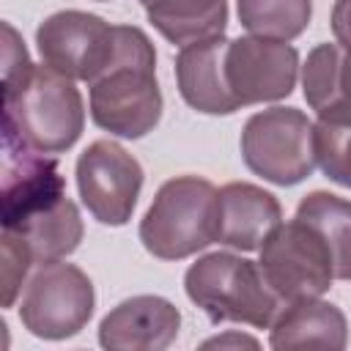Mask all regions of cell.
I'll return each mask as SVG.
<instances>
[{
	"label": "cell",
	"instance_id": "obj_1",
	"mask_svg": "<svg viewBox=\"0 0 351 351\" xmlns=\"http://www.w3.org/2000/svg\"><path fill=\"white\" fill-rule=\"evenodd\" d=\"M88 88L90 118L99 129L126 140L154 132L162 118V90L151 38L134 25H115V55Z\"/></svg>",
	"mask_w": 351,
	"mask_h": 351
},
{
	"label": "cell",
	"instance_id": "obj_2",
	"mask_svg": "<svg viewBox=\"0 0 351 351\" xmlns=\"http://www.w3.org/2000/svg\"><path fill=\"white\" fill-rule=\"evenodd\" d=\"M85 129L82 93L71 77L30 63L3 80V134L41 154L69 151Z\"/></svg>",
	"mask_w": 351,
	"mask_h": 351
},
{
	"label": "cell",
	"instance_id": "obj_3",
	"mask_svg": "<svg viewBox=\"0 0 351 351\" xmlns=\"http://www.w3.org/2000/svg\"><path fill=\"white\" fill-rule=\"evenodd\" d=\"M184 291L214 324L269 329L282 310V299L266 282L261 263L233 252L197 258L184 274Z\"/></svg>",
	"mask_w": 351,
	"mask_h": 351
},
{
	"label": "cell",
	"instance_id": "obj_4",
	"mask_svg": "<svg viewBox=\"0 0 351 351\" xmlns=\"http://www.w3.org/2000/svg\"><path fill=\"white\" fill-rule=\"evenodd\" d=\"M217 186L200 176L165 181L140 222L143 247L159 261L189 258L217 241Z\"/></svg>",
	"mask_w": 351,
	"mask_h": 351
},
{
	"label": "cell",
	"instance_id": "obj_5",
	"mask_svg": "<svg viewBox=\"0 0 351 351\" xmlns=\"http://www.w3.org/2000/svg\"><path fill=\"white\" fill-rule=\"evenodd\" d=\"M241 159L250 173L277 186H293L315 170V123L296 107H269L247 118Z\"/></svg>",
	"mask_w": 351,
	"mask_h": 351
},
{
	"label": "cell",
	"instance_id": "obj_6",
	"mask_svg": "<svg viewBox=\"0 0 351 351\" xmlns=\"http://www.w3.org/2000/svg\"><path fill=\"white\" fill-rule=\"evenodd\" d=\"M96 293L90 277L60 261L36 263V271L22 288L19 321L41 340H66L85 329L93 315Z\"/></svg>",
	"mask_w": 351,
	"mask_h": 351
},
{
	"label": "cell",
	"instance_id": "obj_7",
	"mask_svg": "<svg viewBox=\"0 0 351 351\" xmlns=\"http://www.w3.org/2000/svg\"><path fill=\"white\" fill-rule=\"evenodd\" d=\"M258 263L282 304L324 296L335 280V263L326 241L299 217L280 222L269 233V239L261 244Z\"/></svg>",
	"mask_w": 351,
	"mask_h": 351
},
{
	"label": "cell",
	"instance_id": "obj_8",
	"mask_svg": "<svg viewBox=\"0 0 351 351\" xmlns=\"http://www.w3.org/2000/svg\"><path fill=\"white\" fill-rule=\"evenodd\" d=\"M74 176L82 206L96 222L121 228L132 219L143 189V167L123 145L93 140L80 154Z\"/></svg>",
	"mask_w": 351,
	"mask_h": 351
},
{
	"label": "cell",
	"instance_id": "obj_9",
	"mask_svg": "<svg viewBox=\"0 0 351 351\" xmlns=\"http://www.w3.org/2000/svg\"><path fill=\"white\" fill-rule=\"evenodd\" d=\"M66 178L58 159L3 134V176H0V225L19 230L36 217L66 200Z\"/></svg>",
	"mask_w": 351,
	"mask_h": 351
},
{
	"label": "cell",
	"instance_id": "obj_10",
	"mask_svg": "<svg viewBox=\"0 0 351 351\" xmlns=\"http://www.w3.org/2000/svg\"><path fill=\"white\" fill-rule=\"evenodd\" d=\"M36 44L47 66L71 80L93 82L115 55V25L96 14L66 8L38 25Z\"/></svg>",
	"mask_w": 351,
	"mask_h": 351
},
{
	"label": "cell",
	"instance_id": "obj_11",
	"mask_svg": "<svg viewBox=\"0 0 351 351\" xmlns=\"http://www.w3.org/2000/svg\"><path fill=\"white\" fill-rule=\"evenodd\" d=\"M299 52L288 41L239 36L225 49V77L239 107L280 101L293 93Z\"/></svg>",
	"mask_w": 351,
	"mask_h": 351
},
{
	"label": "cell",
	"instance_id": "obj_12",
	"mask_svg": "<svg viewBox=\"0 0 351 351\" xmlns=\"http://www.w3.org/2000/svg\"><path fill=\"white\" fill-rule=\"evenodd\" d=\"M181 329L178 307L154 293L115 304L99 324V343L110 351H165Z\"/></svg>",
	"mask_w": 351,
	"mask_h": 351
},
{
	"label": "cell",
	"instance_id": "obj_13",
	"mask_svg": "<svg viewBox=\"0 0 351 351\" xmlns=\"http://www.w3.org/2000/svg\"><path fill=\"white\" fill-rule=\"evenodd\" d=\"M217 241L241 252L261 250L269 233L282 222L280 200L263 186L230 181L217 192Z\"/></svg>",
	"mask_w": 351,
	"mask_h": 351
},
{
	"label": "cell",
	"instance_id": "obj_14",
	"mask_svg": "<svg viewBox=\"0 0 351 351\" xmlns=\"http://www.w3.org/2000/svg\"><path fill=\"white\" fill-rule=\"evenodd\" d=\"M225 36H214L206 41H192L176 55V82L181 99L206 115H230L241 110L228 88L225 77Z\"/></svg>",
	"mask_w": 351,
	"mask_h": 351
},
{
	"label": "cell",
	"instance_id": "obj_15",
	"mask_svg": "<svg viewBox=\"0 0 351 351\" xmlns=\"http://www.w3.org/2000/svg\"><path fill=\"white\" fill-rule=\"evenodd\" d=\"M269 346L271 348L315 346V348L340 351L348 346V321L337 304L324 302L321 296L288 302L269 326Z\"/></svg>",
	"mask_w": 351,
	"mask_h": 351
},
{
	"label": "cell",
	"instance_id": "obj_16",
	"mask_svg": "<svg viewBox=\"0 0 351 351\" xmlns=\"http://www.w3.org/2000/svg\"><path fill=\"white\" fill-rule=\"evenodd\" d=\"M148 22L178 47L225 36L228 0H140Z\"/></svg>",
	"mask_w": 351,
	"mask_h": 351
},
{
	"label": "cell",
	"instance_id": "obj_17",
	"mask_svg": "<svg viewBox=\"0 0 351 351\" xmlns=\"http://www.w3.org/2000/svg\"><path fill=\"white\" fill-rule=\"evenodd\" d=\"M302 88L315 115L351 110V55L337 41L313 47L302 66Z\"/></svg>",
	"mask_w": 351,
	"mask_h": 351
},
{
	"label": "cell",
	"instance_id": "obj_18",
	"mask_svg": "<svg viewBox=\"0 0 351 351\" xmlns=\"http://www.w3.org/2000/svg\"><path fill=\"white\" fill-rule=\"evenodd\" d=\"M296 217L313 225L326 241L337 280H351V200L315 189L296 206Z\"/></svg>",
	"mask_w": 351,
	"mask_h": 351
},
{
	"label": "cell",
	"instance_id": "obj_19",
	"mask_svg": "<svg viewBox=\"0 0 351 351\" xmlns=\"http://www.w3.org/2000/svg\"><path fill=\"white\" fill-rule=\"evenodd\" d=\"M3 233H11L19 241H25L36 263H49V261H60L71 255L80 247L85 228H82L80 208L74 206V200L66 197L52 211L36 217L19 230H3Z\"/></svg>",
	"mask_w": 351,
	"mask_h": 351
},
{
	"label": "cell",
	"instance_id": "obj_20",
	"mask_svg": "<svg viewBox=\"0 0 351 351\" xmlns=\"http://www.w3.org/2000/svg\"><path fill=\"white\" fill-rule=\"evenodd\" d=\"M236 14L250 36L293 41L313 16V0H236Z\"/></svg>",
	"mask_w": 351,
	"mask_h": 351
},
{
	"label": "cell",
	"instance_id": "obj_21",
	"mask_svg": "<svg viewBox=\"0 0 351 351\" xmlns=\"http://www.w3.org/2000/svg\"><path fill=\"white\" fill-rule=\"evenodd\" d=\"M315 162L329 181L351 189V110L318 115Z\"/></svg>",
	"mask_w": 351,
	"mask_h": 351
},
{
	"label": "cell",
	"instance_id": "obj_22",
	"mask_svg": "<svg viewBox=\"0 0 351 351\" xmlns=\"http://www.w3.org/2000/svg\"><path fill=\"white\" fill-rule=\"evenodd\" d=\"M33 255L25 247V241H19L11 233H3V304L11 307L14 299L19 296V291L25 288V277L33 266Z\"/></svg>",
	"mask_w": 351,
	"mask_h": 351
},
{
	"label": "cell",
	"instance_id": "obj_23",
	"mask_svg": "<svg viewBox=\"0 0 351 351\" xmlns=\"http://www.w3.org/2000/svg\"><path fill=\"white\" fill-rule=\"evenodd\" d=\"M332 33H335V41L351 55V0H335V5H332Z\"/></svg>",
	"mask_w": 351,
	"mask_h": 351
},
{
	"label": "cell",
	"instance_id": "obj_24",
	"mask_svg": "<svg viewBox=\"0 0 351 351\" xmlns=\"http://www.w3.org/2000/svg\"><path fill=\"white\" fill-rule=\"evenodd\" d=\"M228 343H241V346H258V340H252V337H239V335H228V337H211V340H206L203 346L206 348H211V346H228Z\"/></svg>",
	"mask_w": 351,
	"mask_h": 351
}]
</instances>
